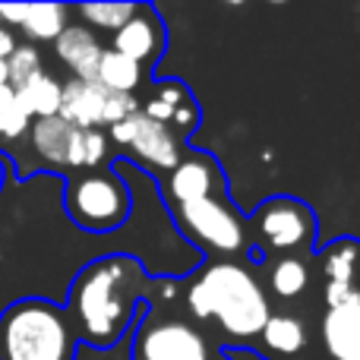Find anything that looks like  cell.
<instances>
[{
  "instance_id": "cell-28",
  "label": "cell",
  "mask_w": 360,
  "mask_h": 360,
  "mask_svg": "<svg viewBox=\"0 0 360 360\" xmlns=\"http://www.w3.org/2000/svg\"><path fill=\"white\" fill-rule=\"evenodd\" d=\"M10 101H13V89L10 86H0V108L10 105Z\"/></svg>"
},
{
  "instance_id": "cell-20",
  "label": "cell",
  "mask_w": 360,
  "mask_h": 360,
  "mask_svg": "<svg viewBox=\"0 0 360 360\" xmlns=\"http://www.w3.org/2000/svg\"><path fill=\"white\" fill-rule=\"evenodd\" d=\"M73 130L67 120L60 117H44L32 124V146L35 152L51 165H63L67 162V149H70V139H73Z\"/></svg>"
},
{
  "instance_id": "cell-30",
  "label": "cell",
  "mask_w": 360,
  "mask_h": 360,
  "mask_svg": "<svg viewBox=\"0 0 360 360\" xmlns=\"http://www.w3.org/2000/svg\"><path fill=\"white\" fill-rule=\"evenodd\" d=\"M0 186H4V168H0Z\"/></svg>"
},
{
  "instance_id": "cell-19",
  "label": "cell",
  "mask_w": 360,
  "mask_h": 360,
  "mask_svg": "<svg viewBox=\"0 0 360 360\" xmlns=\"http://www.w3.org/2000/svg\"><path fill=\"white\" fill-rule=\"evenodd\" d=\"M269 288L278 300H297L310 288V266L304 256H278L269 269Z\"/></svg>"
},
{
  "instance_id": "cell-13",
  "label": "cell",
  "mask_w": 360,
  "mask_h": 360,
  "mask_svg": "<svg viewBox=\"0 0 360 360\" xmlns=\"http://www.w3.org/2000/svg\"><path fill=\"white\" fill-rule=\"evenodd\" d=\"M323 345L332 360H360V294L326 310Z\"/></svg>"
},
{
  "instance_id": "cell-7",
  "label": "cell",
  "mask_w": 360,
  "mask_h": 360,
  "mask_svg": "<svg viewBox=\"0 0 360 360\" xmlns=\"http://www.w3.org/2000/svg\"><path fill=\"white\" fill-rule=\"evenodd\" d=\"M111 139L120 149L143 158L146 165H155V168H165V171H174L186 155L184 139H180L171 127L149 120L143 111L127 117L124 124L111 127Z\"/></svg>"
},
{
  "instance_id": "cell-22",
  "label": "cell",
  "mask_w": 360,
  "mask_h": 360,
  "mask_svg": "<svg viewBox=\"0 0 360 360\" xmlns=\"http://www.w3.org/2000/svg\"><path fill=\"white\" fill-rule=\"evenodd\" d=\"M108 158V133L105 130H73L67 149V168L76 171H98Z\"/></svg>"
},
{
  "instance_id": "cell-12",
  "label": "cell",
  "mask_w": 360,
  "mask_h": 360,
  "mask_svg": "<svg viewBox=\"0 0 360 360\" xmlns=\"http://www.w3.org/2000/svg\"><path fill=\"white\" fill-rule=\"evenodd\" d=\"M319 272L326 278V304L335 307L360 294V240L338 237L319 250Z\"/></svg>"
},
{
  "instance_id": "cell-4",
  "label": "cell",
  "mask_w": 360,
  "mask_h": 360,
  "mask_svg": "<svg viewBox=\"0 0 360 360\" xmlns=\"http://www.w3.org/2000/svg\"><path fill=\"white\" fill-rule=\"evenodd\" d=\"M67 215L76 228L89 234H108L127 224L133 209L130 186L117 171H82V174L67 180L63 193Z\"/></svg>"
},
{
  "instance_id": "cell-31",
  "label": "cell",
  "mask_w": 360,
  "mask_h": 360,
  "mask_svg": "<svg viewBox=\"0 0 360 360\" xmlns=\"http://www.w3.org/2000/svg\"><path fill=\"white\" fill-rule=\"evenodd\" d=\"M209 360H231V357H209Z\"/></svg>"
},
{
  "instance_id": "cell-1",
  "label": "cell",
  "mask_w": 360,
  "mask_h": 360,
  "mask_svg": "<svg viewBox=\"0 0 360 360\" xmlns=\"http://www.w3.org/2000/svg\"><path fill=\"white\" fill-rule=\"evenodd\" d=\"M149 275L133 256H105L79 269L70 285L67 319L76 338L92 348H114L146 316Z\"/></svg>"
},
{
  "instance_id": "cell-6",
  "label": "cell",
  "mask_w": 360,
  "mask_h": 360,
  "mask_svg": "<svg viewBox=\"0 0 360 360\" xmlns=\"http://www.w3.org/2000/svg\"><path fill=\"white\" fill-rule=\"evenodd\" d=\"M177 228L184 231L190 240L199 247L212 250V253H247L253 250L247 231V218H240L228 202V193H215V196L196 199V202L174 205Z\"/></svg>"
},
{
  "instance_id": "cell-9",
  "label": "cell",
  "mask_w": 360,
  "mask_h": 360,
  "mask_svg": "<svg viewBox=\"0 0 360 360\" xmlns=\"http://www.w3.org/2000/svg\"><path fill=\"white\" fill-rule=\"evenodd\" d=\"M168 48V32H165V22L158 16L155 6L149 4H136L133 16L114 32V48L117 54L130 57L133 63L143 67V73H149L158 63V57Z\"/></svg>"
},
{
  "instance_id": "cell-26",
  "label": "cell",
  "mask_w": 360,
  "mask_h": 360,
  "mask_svg": "<svg viewBox=\"0 0 360 360\" xmlns=\"http://www.w3.org/2000/svg\"><path fill=\"white\" fill-rule=\"evenodd\" d=\"M29 127H32V117L22 111V105H19L16 95H13L10 105L0 108V139H19Z\"/></svg>"
},
{
  "instance_id": "cell-14",
  "label": "cell",
  "mask_w": 360,
  "mask_h": 360,
  "mask_svg": "<svg viewBox=\"0 0 360 360\" xmlns=\"http://www.w3.org/2000/svg\"><path fill=\"white\" fill-rule=\"evenodd\" d=\"M105 98L108 89L101 82L70 79L67 86H60V111H57V117L67 120L76 130H98L101 120H105Z\"/></svg>"
},
{
  "instance_id": "cell-27",
  "label": "cell",
  "mask_w": 360,
  "mask_h": 360,
  "mask_svg": "<svg viewBox=\"0 0 360 360\" xmlns=\"http://www.w3.org/2000/svg\"><path fill=\"white\" fill-rule=\"evenodd\" d=\"M13 51H16V38H13V32L6 25H0V60H6Z\"/></svg>"
},
{
  "instance_id": "cell-18",
  "label": "cell",
  "mask_w": 360,
  "mask_h": 360,
  "mask_svg": "<svg viewBox=\"0 0 360 360\" xmlns=\"http://www.w3.org/2000/svg\"><path fill=\"white\" fill-rule=\"evenodd\" d=\"M146 79H149V76H146L143 67H139V63H133L130 57L117 54V51H105V54H101L95 82H101L108 92L133 95L139 89V82H146Z\"/></svg>"
},
{
  "instance_id": "cell-24",
  "label": "cell",
  "mask_w": 360,
  "mask_h": 360,
  "mask_svg": "<svg viewBox=\"0 0 360 360\" xmlns=\"http://www.w3.org/2000/svg\"><path fill=\"white\" fill-rule=\"evenodd\" d=\"M6 73H10V89H19L22 82H29L32 76L44 73L41 54H38L32 44H16V51L6 57Z\"/></svg>"
},
{
  "instance_id": "cell-32",
  "label": "cell",
  "mask_w": 360,
  "mask_h": 360,
  "mask_svg": "<svg viewBox=\"0 0 360 360\" xmlns=\"http://www.w3.org/2000/svg\"><path fill=\"white\" fill-rule=\"evenodd\" d=\"M0 22H4V19H0Z\"/></svg>"
},
{
  "instance_id": "cell-3",
  "label": "cell",
  "mask_w": 360,
  "mask_h": 360,
  "mask_svg": "<svg viewBox=\"0 0 360 360\" xmlns=\"http://www.w3.org/2000/svg\"><path fill=\"white\" fill-rule=\"evenodd\" d=\"M76 332L67 310L22 297L0 313V360H73Z\"/></svg>"
},
{
  "instance_id": "cell-23",
  "label": "cell",
  "mask_w": 360,
  "mask_h": 360,
  "mask_svg": "<svg viewBox=\"0 0 360 360\" xmlns=\"http://www.w3.org/2000/svg\"><path fill=\"white\" fill-rule=\"evenodd\" d=\"M82 19L95 25V29H108V32H117L127 19L133 16L136 4H82L76 6Z\"/></svg>"
},
{
  "instance_id": "cell-10",
  "label": "cell",
  "mask_w": 360,
  "mask_h": 360,
  "mask_svg": "<svg viewBox=\"0 0 360 360\" xmlns=\"http://www.w3.org/2000/svg\"><path fill=\"white\" fill-rule=\"evenodd\" d=\"M215 193H228L221 165L212 155L196 149H186L184 162L174 171H168V184H165V196H168L171 209L184 202H196V199L215 196Z\"/></svg>"
},
{
  "instance_id": "cell-5",
  "label": "cell",
  "mask_w": 360,
  "mask_h": 360,
  "mask_svg": "<svg viewBox=\"0 0 360 360\" xmlns=\"http://www.w3.org/2000/svg\"><path fill=\"white\" fill-rule=\"evenodd\" d=\"M253 250H272L285 256H310L316 243V212L294 196H272L247 218Z\"/></svg>"
},
{
  "instance_id": "cell-29",
  "label": "cell",
  "mask_w": 360,
  "mask_h": 360,
  "mask_svg": "<svg viewBox=\"0 0 360 360\" xmlns=\"http://www.w3.org/2000/svg\"><path fill=\"white\" fill-rule=\"evenodd\" d=\"M0 86H10V73H6V60H0Z\"/></svg>"
},
{
  "instance_id": "cell-25",
  "label": "cell",
  "mask_w": 360,
  "mask_h": 360,
  "mask_svg": "<svg viewBox=\"0 0 360 360\" xmlns=\"http://www.w3.org/2000/svg\"><path fill=\"white\" fill-rule=\"evenodd\" d=\"M139 111V98L136 95H124V92H108L105 98V120H101V127H117L124 124L127 117H133V114Z\"/></svg>"
},
{
  "instance_id": "cell-2",
  "label": "cell",
  "mask_w": 360,
  "mask_h": 360,
  "mask_svg": "<svg viewBox=\"0 0 360 360\" xmlns=\"http://www.w3.org/2000/svg\"><path fill=\"white\" fill-rule=\"evenodd\" d=\"M186 307L199 319H218L234 338H253L272 316L262 285L234 262H209L193 275L186 288Z\"/></svg>"
},
{
  "instance_id": "cell-17",
  "label": "cell",
  "mask_w": 360,
  "mask_h": 360,
  "mask_svg": "<svg viewBox=\"0 0 360 360\" xmlns=\"http://www.w3.org/2000/svg\"><path fill=\"white\" fill-rule=\"evenodd\" d=\"M259 335L269 351L285 357H294L307 348V326L297 316H291V313H272Z\"/></svg>"
},
{
  "instance_id": "cell-8",
  "label": "cell",
  "mask_w": 360,
  "mask_h": 360,
  "mask_svg": "<svg viewBox=\"0 0 360 360\" xmlns=\"http://www.w3.org/2000/svg\"><path fill=\"white\" fill-rule=\"evenodd\" d=\"M133 360H209V342L199 329L180 319H158L139 326L133 338Z\"/></svg>"
},
{
  "instance_id": "cell-11",
  "label": "cell",
  "mask_w": 360,
  "mask_h": 360,
  "mask_svg": "<svg viewBox=\"0 0 360 360\" xmlns=\"http://www.w3.org/2000/svg\"><path fill=\"white\" fill-rule=\"evenodd\" d=\"M139 111H143L149 120H155V124L171 127L180 139L190 136V133H196L199 117H202L196 98H193V92L180 79L155 82L152 92H149V98L139 105Z\"/></svg>"
},
{
  "instance_id": "cell-16",
  "label": "cell",
  "mask_w": 360,
  "mask_h": 360,
  "mask_svg": "<svg viewBox=\"0 0 360 360\" xmlns=\"http://www.w3.org/2000/svg\"><path fill=\"white\" fill-rule=\"evenodd\" d=\"M13 95H16V101L22 105V111L35 120L57 117V111H60V82L51 79L48 73L32 76L29 82L13 89Z\"/></svg>"
},
{
  "instance_id": "cell-21",
  "label": "cell",
  "mask_w": 360,
  "mask_h": 360,
  "mask_svg": "<svg viewBox=\"0 0 360 360\" xmlns=\"http://www.w3.org/2000/svg\"><path fill=\"white\" fill-rule=\"evenodd\" d=\"M67 13L70 10L60 4H25L19 29L35 41H57L67 29Z\"/></svg>"
},
{
  "instance_id": "cell-15",
  "label": "cell",
  "mask_w": 360,
  "mask_h": 360,
  "mask_svg": "<svg viewBox=\"0 0 360 360\" xmlns=\"http://www.w3.org/2000/svg\"><path fill=\"white\" fill-rule=\"evenodd\" d=\"M54 48H57V57L76 73V79L95 82V73H98L105 48H101L98 38H95L86 25H67V29L60 32V38L54 41Z\"/></svg>"
}]
</instances>
